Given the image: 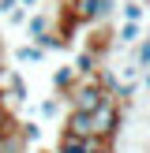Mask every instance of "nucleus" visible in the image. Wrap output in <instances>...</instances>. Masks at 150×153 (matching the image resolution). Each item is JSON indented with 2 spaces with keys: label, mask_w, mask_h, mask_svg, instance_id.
Returning a JSON list of instances; mask_svg holds the SVG:
<instances>
[{
  "label": "nucleus",
  "mask_w": 150,
  "mask_h": 153,
  "mask_svg": "<svg viewBox=\"0 0 150 153\" xmlns=\"http://www.w3.org/2000/svg\"><path fill=\"white\" fill-rule=\"evenodd\" d=\"M8 22H11V26H26V7H15V11L8 15Z\"/></svg>",
  "instance_id": "nucleus-19"
},
{
  "label": "nucleus",
  "mask_w": 150,
  "mask_h": 153,
  "mask_svg": "<svg viewBox=\"0 0 150 153\" xmlns=\"http://www.w3.org/2000/svg\"><path fill=\"white\" fill-rule=\"evenodd\" d=\"M116 7H120V0H75L79 22H105Z\"/></svg>",
  "instance_id": "nucleus-3"
},
{
  "label": "nucleus",
  "mask_w": 150,
  "mask_h": 153,
  "mask_svg": "<svg viewBox=\"0 0 150 153\" xmlns=\"http://www.w3.org/2000/svg\"><path fill=\"white\" fill-rule=\"evenodd\" d=\"M11 131H19V127H15V116L8 112V105H0V138H8Z\"/></svg>",
  "instance_id": "nucleus-16"
},
{
  "label": "nucleus",
  "mask_w": 150,
  "mask_h": 153,
  "mask_svg": "<svg viewBox=\"0 0 150 153\" xmlns=\"http://www.w3.org/2000/svg\"><path fill=\"white\" fill-rule=\"evenodd\" d=\"M101 97H105V90L98 86L94 79H82V82H75V90L68 94V108H71V112H86V116H90V112L101 105Z\"/></svg>",
  "instance_id": "nucleus-2"
},
{
  "label": "nucleus",
  "mask_w": 150,
  "mask_h": 153,
  "mask_svg": "<svg viewBox=\"0 0 150 153\" xmlns=\"http://www.w3.org/2000/svg\"><path fill=\"white\" fill-rule=\"evenodd\" d=\"M64 134L94 138V134H90V116H86V112H71V108H68V116H64Z\"/></svg>",
  "instance_id": "nucleus-5"
},
{
  "label": "nucleus",
  "mask_w": 150,
  "mask_h": 153,
  "mask_svg": "<svg viewBox=\"0 0 150 153\" xmlns=\"http://www.w3.org/2000/svg\"><path fill=\"white\" fill-rule=\"evenodd\" d=\"M139 41H142V30H139V22H124V26L116 30V45H131V49H135Z\"/></svg>",
  "instance_id": "nucleus-9"
},
{
  "label": "nucleus",
  "mask_w": 150,
  "mask_h": 153,
  "mask_svg": "<svg viewBox=\"0 0 150 153\" xmlns=\"http://www.w3.org/2000/svg\"><path fill=\"white\" fill-rule=\"evenodd\" d=\"M52 90H56V94L60 97H68V94H71V90H75V82H79V75H75V67L71 64H64V67H56V71H52Z\"/></svg>",
  "instance_id": "nucleus-6"
},
{
  "label": "nucleus",
  "mask_w": 150,
  "mask_h": 153,
  "mask_svg": "<svg viewBox=\"0 0 150 153\" xmlns=\"http://www.w3.org/2000/svg\"><path fill=\"white\" fill-rule=\"evenodd\" d=\"M15 7H19V0H0V15H11Z\"/></svg>",
  "instance_id": "nucleus-20"
},
{
  "label": "nucleus",
  "mask_w": 150,
  "mask_h": 153,
  "mask_svg": "<svg viewBox=\"0 0 150 153\" xmlns=\"http://www.w3.org/2000/svg\"><path fill=\"white\" fill-rule=\"evenodd\" d=\"M90 153H116L112 142H101V138H90Z\"/></svg>",
  "instance_id": "nucleus-18"
},
{
  "label": "nucleus",
  "mask_w": 150,
  "mask_h": 153,
  "mask_svg": "<svg viewBox=\"0 0 150 153\" xmlns=\"http://www.w3.org/2000/svg\"><path fill=\"white\" fill-rule=\"evenodd\" d=\"M19 134H22V142H38V138H41V123L26 120V123H19Z\"/></svg>",
  "instance_id": "nucleus-17"
},
{
  "label": "nucleus",
  "mask_w": 150,
  "mask_h": 153,
  "mask_svg": "<svg viewBox=\"0 0 150 153\" xmlns=\"http://www.w3.org/2000/svg\"><path fill=\"white\" fill-rule=\"evenodd\" d=\"M41 56L45 52L38 49V45H19V49H15V60H19V64H41Z\"/></svg>",
  "instance_id": "nucleus-14"
},
{
  "label": "nucleus",
  "mask_w": 150,
  "mask_h": 153,
  "mask_svg": "<svg viewBox=\"0 0 150 153\" xmlns=\"http://www.w3.org/2000/svg\"><path fill=\"white\" fill-rule=\"evenodd\" d=\"M120 11H124V22H142L146 7H142V0H124V4H120Z\"/></svg>",
  "instance_id": "nucleus-13"
},
{
  "label": "nucleus",
  "mask_w": 150,
  "mask_h": 153,
  "mask_svg": "<svg viewBox=\"0 0 150 153\" xmlns=\"http://www.w3.org/2000/svg\"><path fill=\"white\" fill-rule=\"evenodd\" d=\"M60 112H64V101H60V97H45V101L38 105V116L41 120H56Z\"/></svg>",
  "instance_id": "nucleus-12"
},
{
  "label": "nucleus",
  "mask_w": 150,
  "mask_h": 153,
  "mask_svg": "<svg viewBox=\"0 0 150 153\" xmlns=\"http://www.w3.org/2000/svg\"><path fill=\"white\" fill-rule=\"evenodd\" d=\"M71 67H75V75H79V82H82V79H94L101 64H98V52L79 49V52H75V60H71Z\"/></svg>",
  "instance_id": "nucleus-4"
},
{
  "label": "nucleus",
  "mask_w": 150,
  "mask_h": 153,
  "mask_svg": "<svg viewBox=\"0 0 150 153\" xmlns=\"http://www.w3.org/2000/svg\"><path fill=\"white\" fill-rule=\"evenodd\" d=\"M146 153H150V149H146Z\"/></svg>",
  "instance_id": "nucleus-23"
},
{
  "label": "nucleus",
  "mask_w": 150,
  "mask_h": 153,
  "mask_svg": "<svg viewBox=\"0 0 150 153\" xmlns=\"http://www.w3.org/2000/svg\"><path fill=\"white\" fill-rule=\"evenodd\" d=\"M139 90H142V94H146V97H150V71H146V75H142V82H139Z\"/></svg>",
  "instance_id": "nucleus-21"
},
{
  "label": "nucleus",
  "mask_w": 150,
  "mask_h": 153,
  "mask_svg": "<svg viewBox=\"0 0 150 153\" xmlns=\"http://www.w3.org/2000/svg\"><path fill=\"white\" fill-rule=\"evenodd\" d=\"M56 153H90V138H75V134H64V131H60Z\"/></svg>",
  "instance_id": "nucleus-7"
},
{
  "label": "nucleus",
  "mask_w": 150,
  "mask_h": 153,
  "mask_svg": "<svg viewBox=\"0 0 150 153\" xmlns=\"http://www.w3.org/2000/svg\"><path fill=\"white\" fill-rule=\"evenodd\" d=\"M131 60H135V64H139V71H142V75L150 71V34H142V41L135 45V52H131Z\"/></svg>",
  "instance_id": "nucleus-10"
},
{
  "label": "nucleus",
  "mask_w": 150,
  "mask_h": 153,
  "mask_svg": "<svg viewBox=\"0 0 150 153\" xmlns=\"http://www.w3.org/2000/svg\"><path fill=\"white\" fill-rule=\"evenodd\" d=\"M94 82H98V86L105 90V94H116V90H120V75L112 71V67H98V75H94Z\"/></svg>",
  "instance_id": "nucleus-8"
},
{
  "label": "nucleus",
  "mask_w": 150,
  "mask_h": 153,
  "mask_svg": "<svg viewBox=\"0 0 150 153\" xmlns=\"http://www.w3.org/2000/svg\"><path fill=\"white\" fill-rule=\"evenodd\" d=\"M0 153H26V142H22L19 131H11L8 138H0Z\"/></svg>",
  "instance_id": "nucleus-15"
},
{
  "label": "nucleus",
  "mask_w": 150,
  "mask_h": 153,
  "mask_svg": "<svg viewBox=\"0 0 150 153\" xmlns=\"http://www.w3.org/2000/svg\"><path fill=\"white\" fill-rule=\"evenodd\" d=\"M26 34H30V45L41 41L45 34H49V19L45 15H34V19H26Z\"/></svg>",
  "instance_id": "nucleus-11"
},
{
  "label": "nucleus",
  "mask_w": 150,
  "mask_h": 153,
  "mask_svg": "<svg viewBox=\"0 0 150 153\" xmlns=\"http://www.w3.org/2000/svg\"><path fill=\"white\" fill-rule=\"evenodd\" d=\"M38 4V0H19V7H34Z\"/></svg>",
  "instance_id": "nucleus-22"
},
{
  "label": "nucleus",
  "mask_w": 150,
  "mask_h": 153,
  "mask_svg": "<svg viewBox=\"0 0 150 153\" xmlns=\"http://www.w3.org/2000/svg\"><path fill=\"white\" fill-rule=\"evenodd\" d=\"M124 116H128V108H120L116 97L105 94L101 105L90 112V134H94V138H101V142H112V138L120 134V127H124Z\"/></svg>",
  "instance_id": "nucleus-1"
}]
</instances>
